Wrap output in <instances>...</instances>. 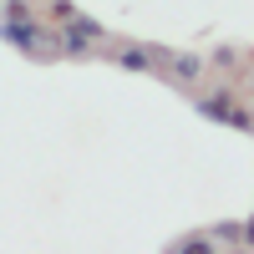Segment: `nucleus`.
I'll return each mask as SVG.
<instances>
[{"mask_svg":"<svg viewBox=\"0 0 254 254\" xmlns=\"http://www.w3.org/2000/svg\"><path fill=\"white\" fill-rule=\"evenodd\" d=\"M173 249H178V254H214V239H203V234H193V239H178Z\"/></svg>","mask_w":254,"mask_h":254,"instance_id":"0eeeda50","label":"nucleus"},{"mask_svg":"<svg viewBox=\"0 0 254 254\" xmlns=\"http://www.w3.org/2000/svg\"><path fill=\"white\" fill-rule=\"evenodd\" d=\"M0 41L5 46H15L20 56H31V61H56V31H41L36 26V15L31 20H0Z\"/></svg>","mask_w":254,"mask_h":254,"instance_id":"f257e3e1","label":"nucleus"},{"mask_svg":"<svg viewBox=\"0 0 254 254\" xmlns=\"http://www.w3.org/2000/svg\"><path fill=\"white\" fill-rule=\"evenodd\" d=\"M31 0H0V20H31Z\"/></svg>","mask_w":254,"mask_h":254,"instance_id":"423d86ee","label":"nucleus"},{"mask_svg":"<svg viewBox=\"0 0 254 254\" xmlns=\"http://www.w3.org/2000/svg\"><path fill=\"white\" fill-rule=\"evenodd\" d=\"M66 26H76L81 36H92V41H97V46H102V41H107V26H102V20H92V15H81V10H76V15L66 20Z\"/></svg>","mask_w":254,"mask_h":254,"instance_id":"39448f33","label":"nucleus"},{"mask_svg":"<svg viewBox=\"0 0 254 254\" xmlns=\"http://www.w3.org/2000/svg\"><path fill=\"white\" fill-rule=\"evenodd\" d=\"M203 66H208L203 56H193V51H178V56H173V66H168V76H173L178 87H193V81L203 76Z\"/></svg>","mask_w":254,"mask_h":254,"instance_id":"20e7f679","label":"nucleus"},{"mask_svg":"<svg viewBox=\"0 0 254 254\" xmlns=\"http://www.w3.org/2000/svg\"><path fill=\"white\" fill-rule=\"evenodd\" d=\"M117 66L122 71H153L158 66V56H153V46H137V41H127V46H117Z\"/></svg>","mask_w":254,"mask_h":254,"instance_id":"7ed1b4c3","label":"nucleus"},{"mask_svg":"<svg viewBox=\"0 0 254 254\" xmlns=\"http://www.w3.org/2000/svg\"><path fill=\"white\" fill-rule=\"evenodd\" d=\"M214 61H219V66H239V51H234V46H224V51H214Z\"/></svg>","mask_w":254,"mask_h":254,"instance_id":"1a4fd4ad","label":"nucleus"},{"mask_svg":"<svg viewBox=\"0 0 254 254\" xmlns=\"http://www.w3.org/2000/svg\"><path fill=\"white\" fill-rule=\"evenodd\" d=\"M46 15H51V26H66V20L76 15V5H71V0H51V10H46Z\"/></svg>","mask_w":254,"mask_h":254,"instance_id":"6e6552de","label":"nucleus"},{"mask_svg":"<svg viewBox=\"0 0 254 254\" xmlns=\"http://www.w3.org/2000/svg\"><path fill=\"white\" fill-rule=\"evenodd\" d=\"M239 102H244V97H234V92H224V87H219V92H208V97H193V112L208 117V122H229Z\"/></svg>","mask_w":254,"mask_h":254,"instance_id":"f03ea898","label":"nucleus"}]
</instances>
